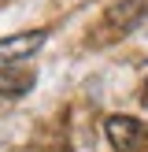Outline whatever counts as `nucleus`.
<instances>
[{
    "mask_svg": "<svg viewBox=\"0 0 148 152\" xmlns=\"http://www.w3.org/2000/svg\"><path fill=\"white\" fill-rule=\"evenodd\" d=\"M37 82L33 71H22V67H0V96H22L30 93Z\"/></svg>",
    "mask_w": 148,
    "mask_h": 152,
    "instance_id": "obj_4",
    "label": "nucleus"
},
{
    "mask_svg": "<svg viewBox=\"0 0 148 152\" xmlns=\"http://www.w3.org/2000/svg\"><path fill=\"white\" fill-rule=\"evenodd\" d=\"M104 134L115 152H148V123H141L133 115H107Z\"/></svg>",
    "mask_w": 148,
    "mask_h": 152,
    "instance_id": "obj_1",
    "label": "nucleus"
},
{
    "mask_svg": "<svg viewBox=\"0 0 148 152\" xmlns=\"http://www.w3.org/2000/svg\"><path fill=\"white\" fill-rule=\"evenodd\" d=\"M148 19V0H118L107 7V26L115 34H130Z\"/></svg>",
    "mask_w": 148,
    "mask_h": 152,
    "instance_id": "obj_3",
    "label": "nucleus"
},
{
    "mask_svg": "<svg viewBox=\"0 0 148 152\" xmlns=\"http://www.w3.org/2000/svg\"><path fill=\"white\" fill-rule=\"evenodd\" d=\"M141 104L148 108V78H144V86H141Z\"/></svg>",
    "mask_w": 148,
    "mask_h": 152,
    "instance_id": "obj_5",
    "label": "nucleus"
},
{
    "mask_svg": "<svg viewBox=\"0 0 148 152\" xmlns=\"http://www.w3.org/2000/svg\"><path fill=\"white\" fill-rule=\"evenodd\" d=\"M48 41L44 30H26L15 37H0V67H15L22 59H30L33 52H41V45Z\"/></svg>",
    "mask_w": 148,
    "mask_h": 152,
    "instance_id": "obj_2",
    "label": "nucleus"
}]
</instances>
